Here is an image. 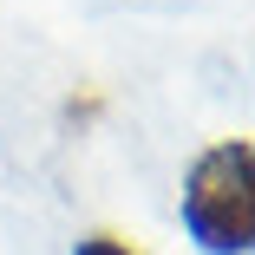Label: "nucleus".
I'll return each instance as SVG.
<instances>
[{"label": "nucleus", "mask_w": 255, "mask_h": 255, "mask_svg": "<svg viewBox=\"0 0 255 255\" xmlns=\"http://www.w3.org/2000/svg\"><path fill=\"white\" fill-rule=\"evenodd\" d=\"M183 229L203 255H249L255 249V144L216 137L183 170Z\"/></svg>", "instance_id": "nucleus-1"}, {"label": "nucleus", "mask_w": 255, "mask_h": 255, "mask_svg": "<svg viewBox=\"0 0 255 255\" xmlns=\"http://www.w3.org/2000/svg\"><path fill=\"white\" fill-rule=\"evenodd\" d=\"M72 255H137L131 242H118V236H105V229H98V236H79L72 242Z\"/></svg>", "instance_id": "nucleus-2"}]
</instances>
